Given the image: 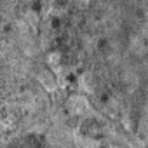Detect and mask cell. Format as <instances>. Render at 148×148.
<instances>
[{
	"label": "cell",
	"mask_w": 148,
	"mask_h": 148,
	"mask_svg": "<svg viewBox=\"0 0 148 148\" xmlns=\"http://www.w3.org/2000/svg\"><path fill=\"white\" fill-rule=\"evenodd\" d=\"M58 61H59V54H58V52L49 54V63H58Z\"/></svg>",
	"instance_id": "6da1fadb"
}]
</instances>
